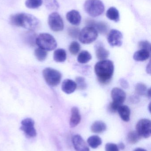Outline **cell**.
I'll use <instances>...</instances> for the list:
<instances>
[{
	"instance_id": "cell-38",
	"label": "cell",
	"mask_w": 151,
	"mask_h": 151,
	"mask_svg": "<svg viewBox=\"0 0 151 151\" xmlns=\"http://www.w3.org/2000/svg\"><path fill=\"white\" fill-rule=\"evenodd\" d=\"M146 71L147 73L149 74H150L151 73V64L150 63H149L148 65H147V68H146Z\"/></svg>"
},
{
	"instance_id": "cell-12",
	"label": "cell",
	"mask_w": 151,
	"mask_h": 151,
	"mask_svg": "<svg viewBox=\"0 0 151 151\" xmlns=\"http://www.w3.org/2000/svg\"><path fill=\"white\" fill-rule=\"evenodd\" d=\"M72 142L76 151H90L87 143L80 135L76 134L72 137Z\"/></svg>"
},
{
	"instance_id": "cell-33",
	"label": "cell",
	"mask_w": 151,
	"mask_h": 151,
	"mask_svg": "<svg viewBox=\"0 0 151 151\" xmlns=\"http://www.w3.org/2000/svg\"><path fill=\"white\" fill-rule=\"evenodd\" d=\"M80 31L79 29L76 27H70L68 29V32L69 35L73 38H77L79 36Z\"/></svg>"
},
{
	"instance_id": "cell-30",
	"label": "cell",
	"mask_w": 151,
	"mask_h": 151,
	"mask_svg": "<svg viewBox=\"0 0 151 151\" xmlns=\"http://www.w3.org/2000/svg\"><path fill=\"white\" fill-rule=\"evenodd\" d=\"M148 89L146 85L141 83H137L135 87L136 92L137 95L140 96L146 95Z\"/></svg>"
},
{
	"instance_id": "cell-19",
	"label": "cell",
	"mask_w": 151,
	"mask_h": 151,
	"mask_svg": "<svg viewBox=\"0 0 151 151\" xmlns=\"http://www.w3.org/2000/svg\"><path fill=\"white\" fill-rule=\"evenodd\" d=\"M37 36L34 31H29L23 35V40L28 45L34 46L36 44Z\"/></svg>"
},
{
	"instance_id": "cell-8",
	"label": "cell",
	"mask_w": 151,
	"mask_h": 151,
	"mask_svg": "<svg viewBox=\"0 0 151 151\" xmlns=\"http://www.w3.org/2000/svg\"><path fill=\"white\" fill-rule=\"evenodd\" d=\"M136 132L141 137L149 138L151 135V122L148 119L140 120L137 124Z\"/></svg>"
},
{
	"instance_id": "cell-37",
	"label": "cell",
	"mask_w": 151,
	"mask_h": 151,
	"mask_svg": "<svg viewBox=\"0 0 151 151\" xmlns=\"http://www.w3.org/2000/svg\"><path fill=\"white\" fill-rule=\"evenodd\" d=\"M118 147L119 149L121 150H124L126 148L125 144L122 142L120 143L118 145Z\"/></svg>"
},
{
	"instance_id": "cell-35",
	"label": "cell",
	"mask_w": 151,
	"mask_h": 151,
	"mask_svg": "<svg viewBox=\"0 0 151 151\" xmlns=\"http://www.w3.org/2000/svg\"><path fill=\"white\" fill-rule=\"evenodd\" d=\"M105 151H119L118 145L112 143H108L105 146Z\"/></svg>"
},
{
	"instance_id": "cell-27",
	"label": "cell",
	"mask_w": 151,
	"mask_h": 151,
	"mask_svg": "<svg viewBox=\"0 0 151 151\" xmlns=\"http://www.w3.org/2000/svg\"><path fill=\"white\" fill-rule=\"evenodd\" d=\"M44 4L45 7L49 10H57L59 7L57 0H44Z\"/></svg>"
},
{
	"instance_id": "cell-29",
	"label": "cell",
	"mask_w": 151,
	"mask_h": 151,
	"mask_svg": "<svg viewBox=\"0 0 151 151\" xmlns=\"http://www.w3.org/2000/svg\"><path fill=\"white\" fill-rule=\"evenodd\" d=\"M34 54L36 58L40 61H44L48 55L46 50L39 47L35 50Z\"/></svg>"
},
{
	"instance_id": "cell-10",
	"label": "cell",
	"mask_w": 151,
	"mask_h": 151,
	"mask_svg": "<svg viewBox=\"0 0 151 151\" xmlns=\"http://www.w3.org/2000/svg\"><path fill=\"white\" fill-rule=\"evenodd\" d=\"M21 124L20 129L27 137L33 138L36 136L37 133L33 120L30 118H26L22 121Z\"/></svg>"
},
{
	"instance_id": "cell-36",
	"label": "cell",
	"mask_w": 151,
	"mask_h": 151,
	"mask_svg": "<svg viewBox=\"0 0 151 151\" xmlns=\"http://www.w3.org/2000/svg\"><path fill=\"white\" fill-rule=\"evenodd\" d=\"M120 84L121 85V87L122 88H124L125 89H127L129 87V83L127 81L124 79H121L120 81Z\"/></svg>"
},
{
	"instance_id": "cell-16",
	"label": "cell",
	"mask_w": 151,
	"mask_h": 151,
	"mask_svg": "<svg viewBox=\"0 0 151 151\" xmlns=\"http://www.w3.org/2000/svg\"><path fill=\"white\" fill-rule=\"evenodd\" d=\"M77 88L76 83L70 79H66L63 81L62 85L63 91L67 94L73 93Z\"/></svg>"
},
{
	"instance_id": "cell-13",
	"label": "cell",
	"mask_w": 151,
	"mask_h": 151,
	"mask_svg": "<svg viewBox=\"0 0 151 151\" xmlns=\"http://www.w3.org/2000/svg\"><path fill=\"white\" fill-rule=\"evenodd\" d=\"M66 18L68 22L73 25L78 26L81 22V16L78 11L72 10L66 13Z\"/></svg>"
},
{
	"instance_id": "cell-25",
	"label": "cell",
	"mask_w": 151,
	"mask_h": 151,
	"mask_svg": "<svg viewBox=\"0 0 151 151\" xmlns=\"http://www.w3.org/2000/svg\"><path fill=\"white\" fill-rule=\"evenodd\" d=\"M92 58L90 53L87 50L81 51L78 55L77 61L81 64H85L88 63Z\"/></svg>"
},
{
	"instance_id": "cell-21",
	"label": "cell",
	"mask_w": 151,
	"mask_h": 151,
	"mask_svg": "<svg viewBox=\"0 0 151 151\" xmlns=\"http://www.w3.org/2000/svg\"><path fill=\"white\" fill-rule=\"evenodd\" d=\"M150 52L144 49H141L134 54L133 58L135 61L142 62L147 60L150 58Z\"/></svg>"
},
{
	"instance_id": "cell-31",
	"label": "cell",
	"mask_w": 151,
	"mask_h": 151,
	"mask_svg": "<svg viewBox=\"0 0 151 151\" xmlns=\"http://www.w3.org/2000/svg\"><path fill=\"white\" fill-rule=\"evenodd\" d=\"M69 50L71 54L76 55L80 50V45L77 42H72L69 46Z\"/></svg>"
},
{
	"instance_id": "cell-3",
	"label": "cell",
	"mask_w": 151,
	"mask_h": 151,
	"mask_svg": "<svg viewBox=\"0 0 151 151\" xmlns=\"http://www.w3.org/2000/svg\"><path fill=\"white\" fill-rule=\"evenodd\" d=\"M86 12L90 17H98L103 13L104 5L100 0H87L84 5Z\"/></svg>"
},
{
	"instance_id": "cell-11",
	"label": "cell",
	"mask_w": 151,
	"mask_h": 151,
	"mask_svg": "<svg viewBox=\"0 0 151 151\" xmlns=\"http://www.w3.org/2000/svg\"><path fill=\"white\" fill-rule=\"evenodd\" d=\"M107 41L112 47H121L122 44L123 35L121 32L112 29L107 35Z\"/></svg>"
},
{
	"instance_id": "cell-39",
	"label": "cell",
	"mask_w": 151,
	"mask_h": 151,
	"mask_svg": "<svg viewBox=\"0 0 151 151\" xmlns=\"http://www.w3.org/2000/svg\"><path fill=\"white\" fill-rule=\"evenodd\" d=\"M134 151H147L145 149H142V148H138L134 150Z\"/></svg>"
},
{
	"instance_id": "cell-5",
	"label": "cell",
	"mask_w": 151,
	"mask_h": 151,
	"mask_svg": "<svg viewBox=\"0 0 151 151\" xmlns=\"http://www.w3.org/2000/svg\"><path fill=\"white\" fill-rule=\"evenodd\" d=\"M111 96L113 101L109 106V110L112 112H116L118 108L125 102L126 94L121 89L114 88L112 90Z\"/></svg>"
},
{
	"instance_id": "cell-28",
	"label": "cell",
	"mask_w": 151,
	"mask_h": 151,
	"mask_svg": "<svg viewBox=\"0 0 151 151\" xmlns=\"http://www.w3.org/2000/svg\"><path fill=\"white\" fill-rule=\"evenodd\" d=\"M43 0H26L25 3L26 6L30 9H35L41 6Z\"/></svg>"
},
{
	"instance_id": "cell-9",
	"label": "cell",
	"mask_w": 151,
	"mask_h": 151,
	"mask_svg": "<svg viewBox=\"0 0 151 151\" xmlns=\"http://www.w3.org/2000/svg\"><path fill=\"white\" fill-rule=\"evenodd\" d=\"M48 24L51 30L60 32L64 28V23L60 15L56 12L51 13L48 18Z\"/></svg>"
},
{
	"instance_id": "cell-1",
	"label": "cell",
	"mask_w": 151,
	"mask_h": 151,
	"mask_svg": "<svg viewBox=\"0 0 151 151\" xmlns=\"http://www.w3.org/2000/svg\"><path fill=\"white\" fill-rule=\"evenodd\" d=\"M11 24L17 27H20L29 31L37 29L40 24V20L33 15L25 12L15 13L9 17Z\"/></svg>"
},
{
	"instance_id": "cell-18",
	"label": "cell",
	"mask_w": 151,
	"mask_h": 151,
	"mask_svg": "<svg viewBox=\"0 0 151 151\" xmlns=\"http://www.w3.org/2000/svg\"><path fill=\"white\" fill-rule=\"evenodd\" d=\"M107 126L106 124L102 121H97L91 125L90 129L95 134H101L106 130Z\"/></svg>"
},
{
	"instance_id": "cell-26",
	"label": "cell",
	"mask_w": 151,
	"mask_h": 151,
	"mask_svg": "<svg viewBox=\"0 0 151 151\" xmlns=\"http://www.w3.org/2000/svg\"><path fill=\"white\" fill-rule=\"evenodd\" d=\"M141 138L136 131H131L128 134L127 139L129 143L135 144L139 142Z\"/></svg>"
},
{
	"instance_id": "cell-34",
	"label": "cell",
	"mask_w": 151,
	"mask_h": 151,
	"mask_svg": "<svg viewBox=\"0 0 151 151\" xmlns=\"http://www.w3.org/2000/svg\"><path fill=\"white\" fill-rule=\"evenodd\" d=\"M139 48L141 49L146 50L150 52L151 44L148 41H142L139 42L138 44Z\"/></svg>"
},
{
	"instance_id": "cell-14",
	"label": "cell",
	"mask_w": 151,
	"mask_h": 151,
	"mask_svg": "<svg viewBox=\"0 0 151 151\" xmlns=\"http://www.w3.org/2000/svg\"><path fill=\"white\" fill-rule=\"evenodd\" d=\"M72 115L70 120V126L71 128H74L79 124L81 120V116L78 107H73L71 111Z\"/></svg>"
},
{
	"instance_id": "cell-2",
	"label": "cell",
	"mask_w": 151,
	"mask_h": 151,
	"mask_svg": "<svg viewBox=\"0 0 151 151\" xmlns=\"http://www.w3.org/2000/svg\"><path fill=\"white\" fill-rule=\"evenodd\" d=\"M95 71L98 81L102 84H107L112 78L114 65L109 60H101L95 65Z\"/></svg>"
},
{
	"instance_id": "cell-7",
	"label": "cell",
	"mask_w": 151,
	"mask_h": 151,
	"mask_svg": "<svg viewBox=\"0 0 151 151\" xmlns=\"http://www.w3.org/2000/svg\"><path fill=\"white\" fill-rule=\"evenodd\" d=\"M43 75L47 83L52 87L57 86L62 79L61 73L51 68H45L43 71Z\"/></svg>"
},
{
	"instance_id": "cell-32",
	"label": "cell",
	"mask_w": 151,
	"mask_h": 151,
	"mask_svg": "<svg viewBox=\"0 0 151 151\" xmlns=\"http://www.w3.org/2000/svg\"><path fill=\"white\" fill-rule=\"evenodd\" d=\"M77 87L81 90H84L87 88V84L85 78L81 76H78L76 78Z\"/></svg>"
},
{
	"instance_id": "cell-40",
	"label": "cell",
	"mask_w": 151,
	"mask_h": 151,
	"mask_svg": "<svg viewBox=\"0 0 151 151\" xmlns=\"http://www.w3.org/2000/svg\"><path fill=\"white\" fill-rule=\"evenodd\" d=\"M146 96H148V97H149V98H150L151 97V89L150 88L149 89H148V91H147V94H146Z\"/></svg>"
},
{
	"instance_id": "cell-23",
	"label": "cell",
	"mask_w": 151,
	"mask_h": 151,
	"mask_svg": "<svg viewBox=\"0 0 151 151\" xmlns=\"http://www.w3.org/2000/svg\"><path fill=\"white\" fill-rule=\"evenodd\" d=\"M102 139L97 135L91 136L87 139L88 144L93 149L98 148L102 145Z\"/></svg>"
},
{
	"instance_id": "cell-17",
	"label": "cell",
	"mask_w": 151,
	"mask_h": 151,
	"mask_svg": "<svg viewBox=\"0 0 151 151\" xmlns=\"http://www.w3.org/2000/svg\"><path fill=\"white\" fill-rule=\"evenodd\" d=\"M95 53L97 57L99 60H106L109 57V51L103 46L101 43H98L95 46Z\"/></svg>"
},
{
	"instance_id": "cell-15",
	"label": "cell",
	"mask_w": 151,
	"mask_h": 151,
	"mask_svg": "<svg viewBox=\"0 0 151 151\" xmlns=\"http://www.w3.org/2000/svg\"><path fill=\"white\" fill-rule=\"evenodd\" d=\"M87 26L92 27L95 28L98 32L100 33H106L108 30V27L103 22H97L94 20H88L87 21Z\"/></svg>"
},
{
	"instance_id": "cell-24",
	"label": "cell",
	"mask_w": 151,
	"mask_h": 151,
	"mask_svg": "<svg viewBox=\"0 0 151 151\" xmlns=\"http://www.w3.org/2000/svg\"><path fill=\"white\" fill-rule=\"evenodd\" d=\"M54 60L57 63H63L66 59V54L65 50L63 49H58L55 50L53 55Z\"/></svg>"
},
{
	"instance_id": "cell-20",
	"label": "cell",
	"mask_w": 151,
	"mask_h": 151,
	"mask_svg": "<svg viewBox=\"0 0 151 151\" xmlns=\"http://www.w3.org/2000/svg\"><path fill=\"white\" fill-rule=\"evenodd\" d=\"M117 111L122 120L126 122H128L130 120V110L127 106H121L118 108Z\"/></svg>"
},
{
	"instance_id": "cell-6",
	"label": "cell",
	"mask_w": 151,
	"mask_h": 151,
	"mask_svg": "<svg viewBox=\"0 0 151 151\" xmlns=\"http://www.w3.org/2000/svg\"><path fill=\"white\" fill-rule=\"evenodd\" d=\"M98 37V32L92 27H84L79 34V39L81 43L88 44L94 42Z\"/></svg>"
},
{
	"instance_id": "cell-22",
	"label": "cell",
	"mask_w": 151,
	"mask_h": 151,
	"mask_svg": "<svg viewBox=\"0 0 151 151\" xmlns=\"http://www.w3.org/2000/svg\"><path fill=\"white\" fill-rule=\"evenodd\" d=\"M106 16L110 20L118 22L120 20V15L118 10L114 7L109 8L106 12Z\"/></svg>"
},
{
	"instance_id": "cell-4",
	"label": "cell",
	"mask_w": 151,
	"mask_h": 151,
	"mask_svg": "<svg viewBox=\"0 0 151 151\" xmlns=\"http://www.w3.org/2000/svg\"><path fill=\"white\" fill-rule=\"evenodd\" d=\"M36 44L39 48L46 51L53 50L56 47V41L51 35L48 33H41L37 36Z\"/></svg>"
}]
</instances>
